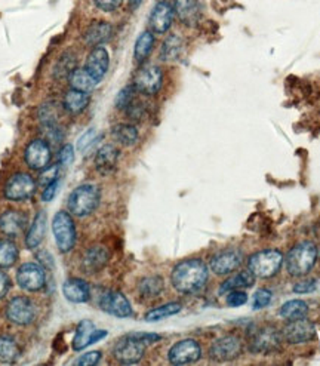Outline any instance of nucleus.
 <instances>
[{
	"label": "nucleus",
	"mask_w": 320,
	"mask_h": 366,
	"mask_svg": "<svg viewBox=\"0 0 320 366\" xmlns=\"http://www.w3.org/2000/svg\"><path fill=\"white\" fill-rule=\"evenodd\" d=\"M174 288L181 294H196L208 282V267L202 260L181 261L173 270Z\"/></svg>",
	"instance_id": "nucleus-1"
},
{
	"label": "nucleus",
	"mask_w": 320,
	"mask_h": 366,
	"mask_svg": "<svg viewBox=\"0 0 320 366\" xmlns=\"http://www.w3.org/2000/svg\"><path fill=\"white\" fill-rule=\"evenodd\" d=\"M101 199V191L97 186L94 184H82L77 189L72 191L70 196H68L67 207L70 214L79 218H83L93 214Z\"/></svg>",
	"instance_id": "nucleus-2"
},
{
	"label": "nucleus",
	"mask_w": 320,
	"mask_h": 366,
	"mask_svg": "<svg viewBox=\"0 0 320 366\" xmlns=\"http://www.w3.org/2000/svg\"><path fill=\"white\" fill-rule=\"evenodd\" d=\"M317 248L313 242H301L294 246L287 255V270L294 278L305 276L314 267Z\"/></svg>",
	"instance_id": "nucleus-3"
},
{
	"label": "nucleus",
	"mask_w": 320,
	"mask_h": 366,
	"mask_svg": "<svg viewBox=\"0 0 320 366\" xmlns=\"http://www.w3.org/2000/svg\"><path fill=\"white\" fill-rule=\"evenodd\" d=\"M283 264V255L278 249H267L254 254L248 261V269L255 278L269 279L278 274Z\"/></svg>",
	"instance_id": "nucleus-4"
},
{
	"label": "nucleus",
	"mask_w": 320,
	"mask_h": 366,
	"mask_svg": "<svg viewBox=\"0 0 320 366\" xmlns=\"http://www.w3.org/2000/svg\"><path fill=\"white\" fill-rule=\"evenodd\" d=\"M52 232L55 237V244L61 253H70L76 245V227L72 215L64 211L55 214L52 220Z\"/></svg>",
	"instance_id": "nucleus-5"
},
{
	"label": "nucleus",
	"mask_w": 320,
	"mask_h": 366,
	"mask_svg": "<svg viewBox=\"0 0 320 366\" xmlns=\"http://www.w3.org/2000/svg\"><path fill=\"white\" fill-rule=\"evenodd\" d=\"M163 74L157 65H145L136 72L134 88L143 95H156L162 88Z\"/></svg>",
	"instance_id": "nucleus-6"
},
{
	"label": "nucleus",
	"mask_w": 320,
	"mask_h": 366,
	"mask_svg": "<svg viewBox=\"0 0 320 366\" xmlns=\"http://www.w3.org/2000/svg\"><path fill=\"white\" fill-rule=\"evenodd\" d=\"M36 191V182L31 175L19 173L10 177L5 186V198L14 202H22L30 199Z\"/></svg>",
	"instance_id": "nucleus-7"
},
{
	"label": "nucleus",
	"mask_w": 320,
	"mask_h": 366,
	"mask_svg": "<svg viewBox=\"0 0 320 366\" xmlns=\"http://www.w3.org/2000/svg\"><path fill=\"white\" fill-rule=\"evenodd\" d=\"M6 317L15 325H30L36 319V307L27 296H15L6 305Z\"/></svg>",
	"instance_id": "nucleus-8"
},
{
	"label": "nucleus",
	"mask_w": 320,
	"mask_h": 366,
	"mask_svg": "<svg viewBox=\"0 0 320 366\" xmlns=\"http://www.w3.org/2000/svg\"><path fill=\"white\" fill-rule=\"evenodd\" d=\"M145 353V344L131 335L123 337L113 349V354L118 362L123 365L138 363Z\"/></svg>",
	"instance_id": "nucleus-9"
},
{
	"label": "nucleus",
	"mask_w": 320,
	"mask_h": 366,
	"mask_svg": "<svg viewBox=\"0 0 320 366\" xmlns=\"http://www.w3.org/2000/svg\"><path fill=\"white\" fill-rule=\"evenodd\" d=\"M17 282L22 289L36 292L40 291L45 287V283H47V273L36 262H26V264H22L18 269Z\"/></svg>",
	"instance_id": "nucleus-10"
},
{
	"label": "nucleus",
	"mask_w": 320,
	"mask_h": 366,
	"mask_svg": "<svg viewBox=\"0 0 320 366\" xmlns=\"http://www.w3.org/2000/svg\"><path fill=\"white\" fill-rule=\"evenodd\" d=\"M202 356V349L196 340H182L170 347L168 359L173 365H189L198 362Z\"/></svg>",
	"instance_id": "nucleus-11"
},
{
	"label": "nucleus",
	"mask_w": 320,
	"mask_h": 366,
	"mask_svg": "<svg viewBox=\"0 0 320 366\" xmlns=\"http://www.w3.org/2000/svg\"><path fill=\"white\" fill-rule=\"evenodd\" d=\"M99 307L102 312H106L116 317H131L132 316V305L119 291H107L101 295Z\"/></svg>",
	"instance_id": "nucleus-12"
},
{
	"label": "nucleus",
	"mask_w": 320,
	"mask_h": 366,
	"mask_svg": "<svg viewBox=\"0 0 320 366\" xmlns=\"http://www.w3.org/2000/svg\"><path fill=\"white\" fill-rule=\"evenodd\" d=\"M314 335L316 328L310 320H307V317L291 320L283 329V337L288 342H291V344H301V342L312 341Z\"/></svg>",
	"instance_id": "nucleus-13"
},
{
	"label": "nucleus",
	"mask_w": 320,
	"mask_h": 366,
	"mask_svg": "<svg viewBox=\"0 0 320 366\" xmlns=\"http://www.w3.org/2000/svg\"><path fill=\"white\" fill-rule=\"evenodd\" d=\"M24 159L27 165L34 170H42L49 166V162L52 159L51 148L47 141L43 140H34L31 141L24 153Z\"/></svg>",
	"instance_id": "nucleus-14"
},
{
	"label": "nucleus",
	"mask_w": 320,
	"mask_h": 366,
	"mask_svg": "<svg viewBox=\"0 0 320 366\" xmlns=\"http://www.w3.org/2000/svg\"><path fill=\"white\" fill-rule=\"evenodd\" d=\"M240 351H242L240 340L228 335V337L216 340L209 350V354H211V358L216 362H227V360H233L237 356H240Z\"/></svg>",
	"instance_id": "nucleus-15"
},
{
	"label": "nucleus",
	"mask_w": 320,
	"mask_h": 366,
	"mask_svg": "<svg viewBox=\"0 0 320 366\" xmlns=\"http://www.w3.org/2000/svg\"><path fill=\"white\" fill-rule=\"evenodd\" d=\"M106 335L107 331H98L95 329L93 322H89V320H82V322L79 324L73 338V350L76 351L83 350L90 344H95L97 341L102 340Z\"/></svg>",
	"instance_id": "nucleus-16"
},
{
	"label": "nucleus",
	"mask_w": 320,
	"mask_h": 366,
	"mask_svg": "<svg viewBox=\"0 0 320 366\" xmlns=\"http://www.w3.org/2000/svg\"><path fill=\"white\" fill-rule=\"evenodd\" d=\"M174 21V8L168 2H159L153 8L150 18H148V26L153 33L162 34L166 33Z\"/></svg>",
	"instance_id": "nucleus-17"
},
{
	"label": "nucleus",
	"mask_w": 320,
	"mask_h": 366,
	"mask_svg": "<svg viewBox=\"0 0 320 366\" xmlns=\"http://www.w3.org/2000/svg\"><path fill=\"white\" fill-rule=\"evenodd\" d=\"M240 264H242V254L239 250H223V253L212 257L211 270L218 276H224V274L236 271Z\"/></svg>",
	"instance_id": "nucleus-18"
},
{
	"label": "nucleus",
	"mask_w": 320,
	"mask_h": 366,
	"mask_svg": "<svg viewBox=\"0 0 320 366\" xmlns=\"http://www.w3.org/2000/svg\"><path fill=\"white\" fill-rule=\"evenodd\" d=\"M109 65H110V56L107 49L102 47H95L88 55L85 68L90 76L95 77L99 82V80L106 76Z\"/></svg>",
	"instance_id": "nucleus-19"
},
{
	"label": "nucleus",
	"mask_w": 320,
	"mask_h": 366,
	"mask_svg": "<svg viewBox=\"0 0 320 366\" xmlns=\"http://www.w3.org/2000/svg\"><path fill=\"white\" fill-rule=\"evenodd\" d=\"M279 344H280V337L278 331L271 326H266L258 331L249 346L254 353H269L276 350Z\"/></svg>",
	"instance_id": "nucleus-20"
},
{
	"label": "nucleus",
	"mask_w": 320,
	"mask_h": 366,
	"mask_svg": "<svg viewBox=\"0 0 320 366\" xmlns=\"http://www.w3.org/2000/svg\"><path fill=\"white\" fill-rule=\"evenodd\" d=\"M27 216L18 211H6L0 215V232L9 237L19 236L27 228Z\"/></svg>",
	"instance_id": "nucleus-21"
},
{
	"label": "nucleus",
	"mask_w": 320,
	"mask_h": 366,
	"mask_svg": "<svg viewBox=\"0 0 320 366\" xmlns=\"http://www.w3.org/2000/svg\"><path fill=\"white\" fill-rule=\"evenodd\" d=\"M63 294L68 301H72L74 304H82L89 301L90 288L85 280L79 278H70L63 285Z\"/></svg>",
	"instance_id": "nucleus-22"
},
{
	"label": "nucleus",
	"mask_w": 320,
	"mask_h": 366,
	"mask_svg": "<svg viewBox=\"0 0 320 366\" xmlns=\"http://www.w3.org/2000/svg\"><path fill=\"white\" fill-rule=\"evenodd\" d=\"M110 258L109 250L102 246H93L86 250L82 261V269L88 274H95L106 267Z\"/></svg>",
	"instance_id": "nucleus-23"
},
{
	"label": "nucleus",
	"mask_w": 320,
	"mask_h": 366,
	"mask_svg": "<svg viewBox=\"0 0 320 366\" xmlns=\"http://www.w3.org/2000/svg\"><path fill=\"white\" fill-rule=\"evenodd\" d=\"M111 34H113L111 24H109L106 21H98V22H93V24L86 29L83 39L88 47L95 48V47H101L102 43L109 42Z\"/></svg>",
	"instance_id": "nucleus-24"
},
{
	"label": "nucleus",
	"mask_w": 320,
	"mask_h": 366,
	"mask_svg": "<svg viewBox=\"0 0 320 366\" xmlns=\"http://www.w3.org/2000/svg\"><path fill=\"white\" fill-rule=\"evenodd\" d=\"M119 160V150L114 145L107 144L101 147L95 156V168L99 174L107 175L116 169Z\"/></svg>",
	"instance_id": "nucleus-25"
},
{
	"label": "nucleus",
	"mask_w": 320,
	"mask_h": 366,
	"mask_svg": "<svg viewBox=\"0 0 320 366\" xmlns=\"http://www.w3.org/2000/svg\"><path fill=\"white\" fill-rule=\"evenodd\" d=\"M174 10L186 26H196L200 19V9L196 0H175Z\"/></svg>",
	"instance_id": "nucleus-26"
},
{
	"label": "nucleus",
	"mask_w": 320,
	"mask_h": 366,
	"mask_svg": "<svg viewBox=\"0 0 320 366\" xmlns=\"http://www.w3.org/2000/svg\"><path fill=\"white\" fill-rule=\"evenodd\" d=\"M68 82L73 89L82 90V93H90L98 85V80L88 73L86 68H74L72 74L68 76Z\"/></svg>",
	"instance_id": "nucleus-27"
},
{
	"label": "nucleus",
	"mask_w": 320,
	"mask_h": 366,
	"mask_svg": "<svg viewBox=\"0 0 320 366\" xmlns=\"http://www.w3.org/2000/svg\"><path fill=\"white\" fill-rule=\"evenodd\" d=\"M45 232H47V215L45 212H39L34 218L33 224L30 225V230L26 237V245L29 249H36L45 237Z\"/></svg>",
	"instance_id": "nucleus-28"
},
{
	"label": "nucleus",
	"mask_w": 320,
	"mask_h": 366,
	"mask_svg": "<svg viewBox=\"0 0 320 366\" xmlns=\"http://www.w3.org/2000/svg\"><path fill=\"white\" fill-rule=\"evenodd\" d=\"M89 101L90 98L88 93H82V90L72 88L64 95V109L72 114H79L89 106Z\"/></svg>",
	"instance_id": "nucleus-29"
},
{
	"label": "nucleus",
	"mask_w": 320,
	"mask_h": 366,
	"mask_svg": "<svg viewBox=\"0 0 320 366\" xmlns=\"http://www.w3.org/2000/svg\"><path fill=\"white\" fill-rule=\"evenodd\" d=\"M255 283V276L254 273L250 270H243V271H239L236 273L234 276L228 278L220 288V294H225V292H230L234 289H243V288H249L253 287Z\"/></svg>",
	"instance_id": "nucleus-30"
},
{
	"label": "nucleus",
	"mask_w": 320,
	"mask_h": 366,
	"mask_svg": "<svg viewBox=\"0 0 320 366\" xmlns=\"http://www.w3.org/2000/svg\"><path fill=\"white\" fill-rule=\"evenodd\" d=\"M111 135L118 143H120L122 145H127V147H131L138 141V131H136V128L132 127V125H128V123L116 125V127H114L111 131Z\"/></svg>",
	"instance_id": "nucleus-31"
},
{
	"label": "nucleus",
	"mask_w": 320,
	"mask_h": 366,
	"mask_svg": "<svg viewBox=\"0 0 320 366\" xmlns=\"http://www.w3.org/2000/svg\"><path fill=\"white\" fill-rule=\"evenodd\" d=\"M308 315V305L303 300H291L288 303H285L280 308V316L283 319H287L288 322L291 320H298L304 319Z\"/></svg>",
	"instance_id": "nucleus-32"
},
{
	"label": "nucleus",
	"mask_w": 320,
	"mask_h": 366,
	"mask_svg": "<svg viewBox=\"0 0 320 366\" xmlns=\"http://www.w3.org/2000/svg\"><path fill=\"white\" fill-rule=\"evenodd\" d=\"M154 45V36L152 31H144L140 34V38L135 42V49L134 56L136 63H143L147 60V56L150 55Z\"/></svg>",
	"instance_id": "nucleus-33"
},
{
	"label": "nucleus",
	"mask_w": 320,
	"mask_h": 366,
	"mask_svg": "<svg viewBox=\"0 0 320 366\" xmlns=\"http://www.w3.org/2000/svg\"><path fill=\"white\" fill-rule=\"evenodd\" d=\"M18 260V248L9 239L0 240V267L8 269L13 267Z\"/></svg>",
	"instance_id": "nucleus-34"
},
{
	"label": "nucleus",
	"mask_w": 320,
	"mask_h": 366,
	"mask_svg": "<svg viewBox=\"0 0 320 366\" xmlns=\"http://www.w3.org/2000/svg\"><path fill=\"white\" fill-rule=\"evenodd\" d=\"M21 354L17 341L10 337H0V362L14 363Z\"/></svg>",
	"instance_id": "nucleus-35"
},
{
	"label": "nucleus",
	"mask_w": 320,
	"mask_h": 366,
	"mask_svg": "<svg viewBox=\"0 0 320 366\" xmlns=\"http://www.w3.org/2000/svg\"><path fill=\"white\" fill-rule=\"evenodd\" d=\"M182 49V40L177 36V34H170V36L165 40L162 51H160V58L163 61H175Z\"/></svg>",
	"instance_id": "nucleus-36"
},
{
	"label": "nucleus",
	"mask_w": 320,
	"mask_h": 366,
	"mask_svg": "<svg viewBox=\"0 0 320 366\" xmlns=\"http://www.w3.org/2000/svg\"><path fill=\"white\" fill-rule=\"evenodd\" d=\"M163 279L160 276H150V278H144L140 285L138 289L140 294L145 299H154L160 292L163 291Z\"/></svg>",
	"instance_id": "nucleus-37"
},
{
	"label": "nucleus",
	"mask_w": 320,
	"mask_h": 366,
	"mask_svg": "<svg viewBox=\"0 0 320 366\" xmlns=\"http://www.w3.org/2000/svg\"><path fill=\"white\" fill-rule=\"evenodd\" d=\"M181 312V304L179 303H168L165 305H160L153 308V310L148 312L145 315V320L147 322H159V320H162L165 317H170L177 313Z\"/></svg>",
	"instance_id": "nucleus-38"
},
{
	"label": "nucleus",
	"mask_w": 320,
	"mask_h": 366,
	"mask_svg": "<svg viewBox=\"0 0 320 366\" xmlns=\"http://www.w3.org/2000/svg\"><path fill=\"white\" fill-rule=\"evenodd\" d=\"M135 94H136V89L134 88V85L125 86L118 94L116 100H114V104H116L119 110H127L131 106V102L135 100Z\"/></svg>",
	"instance_id": "nucleus-39"
},
{
	"label": "nucleus",
	"mask_w": 320,
	"mask_h": 366,
	"mask_svg": "<svg viewBox=\"0 0 320 366\" xmlns=\"http://www.w3.org/2000/svg\"><path fill=\"white\" fill-rule=\"evenodd\" d=\"M68 56H70V54H64L63 56H61V58H60V61L58 63H56V65H55V76L56 77H68V76H70L72 74V72L74 70V56H72V58H70V61H67L68 60Z\"/></svg>",
	"instance_id": "nucleus-40"
},
{
	"label": "nucleus",
	"mask_w": 320,
	"mask_h": 366,
	"mask_svg": "<svg viewBox=\"0 0 320 366\" xmlns=\"http://www.w3.org/2000/svg\"><path fill=\"white\" fill-rule=\"evenodd\" d=\"M273 294L269 289H259L254 294L253 296V307L255 310H259V308H264L271 303Z\"/></svg>",
	"instance_id": "nucleus-41"
},
{
	"label": "nucleus",
	"mask_w": 320,
	"mask_h": 366,
	"mask_svg": "<svg viewBox=\"0 0 320 366\" xmlns=\"http://www.w3.org/2000/svg\"><path fill=\"white\" fill-rule=\"evenodd\" d=\"M97 141V131L95 129H88L80 138L77 140V150L80 153H85L89 147Z\"/></svg>",
	"instance_id": "nucleus-42"
},
{
	"label": "nucleus",
	"mask_w": 320,
	"mask_h": 366,
	"mask_svg": "<svg viewBox=\"0 0 320 366\" xmlns=\"http://www.w3.org/2000/svg\"><path fill=\"white\" fill-rule=\"evenodd\" d=\"M56 180H58V166L56 165L48 166V168L42 169V174L39 175V184L43 187H47L51 184V182H54Z\"/></svg>",
	"instance_id": "nucleus-43"
},
{
	"label": "nucleus",
	"mask_w": 320,
	"mask_h": 366,
	"mask_svg": "<svg viewBox=\"0 0 320 366\" xmlns=\"http://www.w3.org/2000/svg\"><path fill=\"white\" fill-rule=\"evenodd\" d=\"M225 301H227V305H230V307H240V305L246 304V301H248V295H246L243 291L234 289V291H230V292H228Z\"/></svg>",
	"instance_id": "nucleus-44"
},
{
	"label": "nucleus",
	"mask_w": 320,
	"mask_h": 366,
	"mask_svg": "<svg viewBox=\"0 0 320 366\" xmlns=\"http://www.w3.org/2000/svg\"><path fill=\"white\" fill-rule=\"evenodd\" d=\"M58 159H60V164L63 166H70L73 164V160H74V148H73V145L65 144L60 150Z\"/></svg>",
	"instance_id": "nucleus-45"
},
{
	"label": "nucleus",
	"mask_w": 320,
	"mask_h": 366,
	"mask_svg": "<svg viewBox=\"0 0 320 366\" xmlns=\"http://www.w3.org/2000/svg\"><path fill=\"white\" fill-rule=\"evenodd\" d=\"M101 359V351H90L83 354V356H80L74 365H80V366H94L99 362Z\"/></svg>",
	"instance_id": "nucleus-46"
},
{
	"label": "nucleus",
	"mask_w": 320,
	"mask_h": 366,
	"mask_svg": "<svg viewBox=\"0 0 320 366\" xmlns=\"http://www.w3.org/2000/svg\"><path fill=\"white\" fill-rule=\"evenodd\" d=\"M316 288H317L316 279H307V280L296 283L294 287V292L295 294H310V292L316 291Z\"/></svg>",
	"instance_id": "nucleus-47"
},
{
	"label": "nucleus",
	"mask_w": 320,
	"mask_h": 366,
	"mask_svg": "<svg viewBox=\"0 0 320 366\" xmlns=\"http://www.w3.org/2000/svg\"><path fill=\"white\" fill-rule=\"evenodd\" d=\"M94 2L101 10L111 13V10H116L123 3V0H94Z\"/></svg>",
	"instance_id": "nucleus-48"
},
{
	"label": "nucleus",
	"mask_w": 320,
	"mask_h": 366,
	"mask_svg": "<svg viewBox=\"0 0 320 366\" xmlns=\"http://www.w3.org/2000/svg\"><path fill=\"white\" fill-rule=\"evenodd\" d=\"M131 337H134L135 340H138L141 342H144L145 346L148 344H153V342L162 340V337L157 335V334H147V333H134V334H129Z\"/></svg>",
	"instance_id": "nucleus-49"
},
{
	"label": "nucleus",
	"mask_w": 320,
	"mask_h": 366,
	"mask_svg": "<svg viewBox=\"0 0 320 366\" xmlns=\"http://www.w3.org/2000/svg\"><path fill=\"white\" fill-rule=\"evenodd\" d=\"M56 189H58V180L51 182L49 186L45 187L43 190V194H42V198L45 202H51L54 198H55V194H56Z\"/></svg>",
	"instance_id": "nucleus-50"
},
{
	"label": "nucleus",
	"mask_w": 320,
	"mask_h": 366,
	"mask_svg": "<svg viewBox=\"0 0 320 366\" xmlns=\"http://www.w3.org/2000/svg\"><path fill=\"white\" fill-rule=\"evenodd\" d=\"M10 289V280L3 271H0V300L6 296V294Z\"/></svg>",
	"instance_id": "nucleus-51"
},
{
	"label": "nucleus",
	"mask_w": 320,
	"mask_h": 366,
	"mask_svg": "<svg viewBox=\"0 0 320 366\" xmlns=\"http://www.w3.org/2000/svg\"><path fill=\"white\" fill-rule=\"evenodd\" d=\"M141 2H143V0H129V6H131L132 9H136V8H138V6L141 5Z\"/></svg>",
	"instance_id": "nucleus-52"
}]
</instances>
